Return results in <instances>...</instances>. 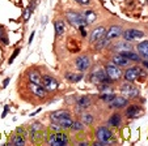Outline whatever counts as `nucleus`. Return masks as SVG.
<instances>
[{
  "label": "nucleus",
  "mask_w": 148,
  "mask_h": 146,
  "mask_svg": "<svg viewBox=\"0 0 148 146\" xmlns=\"http://www.w3.org/2000/svg\"><path fill=\"white\" fill-rule=\"evenodd\" d=\"M75 65H76V68H77L79 71L85 72L90 67V59L88 58V56H85V55L79 56V58L75 60Z\"/></svg>",
  "instance_id": "nucleus-12"
},
{
  "label": "nucleus",
  "mask_w": 148,
  "mask_h": 146,
  "mask_svg": "<svg viewBox=\"0 0 148 146\" xmlns=\"http://www.w3.org/2000/svg\"><path fill=\"white\" fill-rule=\"evenodd\" d=\"M83 16H84V18H85V21H87V24H93V22H96V20H97V14H96V12H93L92 9L85 11Z\"/></svg>",
  "instance_id": "nucleus-21"
},
{
  "label": "nucleus",
  "mask_w": 148,
  "mask_h": 146,
  "mask_svg": "<svg viewBox=\"0 0 148 146\" xmlns=\"http://www.w3.org/2000/svg\"><path fill=\"white\" fill-rule=\"evenodd\" d=\"M7 112H8V107L4 108V112L1 113V117H5V116H7Z\"/></svg>",
  "instance_id": "nucleus-36"
},
{
  "label": "nucleus",
  "mask_w": 148,
  "mask_h": 146,
  "mask_svg": "<svg viewBox=\"0 0 148 146\" xmlns=\"http://www.w3.org/2000/svg\"><path fill=\"white\" fill-rule=\"evenodd\" d=\"M66 78L70 80L71 82H79V81L83 78V76L81 75H75V73H67V75H66Z\"/></svg>",
  "instance_id": "nucleus-29"
},
{
  "label": "nucleus",
  "mask_w": 148,
  "mask_h": 146,
  "mask_svg": "<svg viewBox=\"0 0 148 146\" xmlns=\"http://www.w3.org/2000/svg\"><path fill=\"white\" fill-rule=\"evenodd\" d=\"M115 98V95L114 94H112V93H108V94H102L101 95V99L103 101V102H106V103H110L113 99Z\"/></svg>",
  "instance_id": "nucleus-30"
},
{
  "label": "nucleus",
  "mask_w": 148,
  "mask_h": 146,
  "mask_svg": "<svg viewBox=\"0 0 148 146\" xmlns=\"http://www.w3.org/2000/svg\"><path fill=\"white\" fill-rule=\"evenodd\" d=\"M17 133H23V136H24V133H25V130H24V128H17Z\"/></svg>",
  "instance_id": "nucleus-37"
},
{
  "label": "nucleus",
  "mask_w": 148,
  "mask_h": 146,
  "mask_svg": "<svg viewBox=\"0 0 148 146\" xmlns=\"http://www.w3.org/2000/svg\"><path fill=\"white\" fill-rule=\"evenodd\" d=\"M119 54H122V55L129 59L130 61H140V55L132 52V51H125V52H119Z\"/></svg>",
  "instance_id": "nucleus-24"
},
{
  "label": "nucleus",
  "mask_w": 148,
  "mask_h": 146,
  "mask_svg": "<svg viewBox=\"0 0 148 146\" xmlns=\"http://www.w3.org/2000/svg\"><path fill=\"white\" fill-rule=\"evenodd\" d=\"M49 143L53 146H66L68 145V136L62 132L51 133L49 137Z\"/></svg>",
  "instance_id": "nucleus-3"
},
{
  "label": "nucleus",
  "mask_w": 148,
  "mask_h": 146,
  "mask_svg": "<svg viewBox=\"0 0 148 146\" xmlns=\"http://www.w3.org/2000/svg\"><path fill=\"white\" fill-rule=\"evenodd\" d=\"M89 105H90V99L88 98V96H85V95L80 96V98L77 99V106L80 108H87Z\"/></svg>",
  "instance_id": "nucleus-26"
},
{
  "label": "nucleus",
  "mask_w": 148,
  "mask_h": 146,
  "mask_svg": "<svg viewBox=\"0 0 148 146\" xmlns=\"http://www.w3.org/2000/svg\"><path fill=\"white\" fill-rule=\"evenodd\" d=\"M29 90L37 96V98H45L46 96V89L43 88V85H38V84H34L29 81Z\"/></svg>",
  "instance_id": "nucleus-9"
},
{
  "label": "nucleus",
  "mask_w": 148,
  "mask_h": 146,
  "mask_svg": "<svg viewBox=\"0 0 148 146\" xmlns=\"http://www.w3.org/2000/svg\"><path fill=\"white\" fill-rule=\"evenodd\" d=\"M66 116H70V113H68L67 111H55V112H53L50 115V117L53 121H58V120H60V119L66 117Z\"/></svg>",
  "instance_id": "nucleus-23"
},
{
  "label": "nucleus",
  "mask_w": 148,
  "mask_h": 146,
  "mask_svg": "<svg viewBox=\"0 0 148 146\" xmlns=\"http://www.w3.org/2000/svg\"><path fill=\"white\" fill-rule=\"evenodd\" d=\"M105 35H106V29L103 28V26H98L90 34V42L92 43H98L101 39L105 38Z\"/></svg>",
  "instance_id": "nucleus-10"
},
{
  "label": "nucleus",
  "mask_w": 148,
  "mask_h": 146,
  "mask_svg": "<svg viewBox=\"0 0 148 146\" xmlns=\"http://www.w3.org/2000/svg\"><path fill=\"white\" fill-rule=\"evenodd\" d=\"M143 65H144L145 68H148V60H144V61H143Z\"/></svg>",
  "instance_id": "nucleus-40"
},
{
  "label": "nucleus",
  "mask_w": 148,
  "mask_h": 146,
  "mask_svg": "<svg viewBox=\"0 0 148 146\" xmlns=\"http://www.w3.org/2000/svg\"><path fill=\"white\" fill-rule=\"evenodd\" d=\"M121 93H123L125 95L129 96V98H134V96H136L138 94H139V90L127 81L126 84H123V85L121 86Z\"/></svg>",
  "instance_id": "nucleus-11"
},
{
  "label": "nucleus",
  "mask_w": 148,
  "mask_h": 146,
  "mask_svg": "<svg viewBox=\"0 0 148 146\" xmlns=\"http://www.w3.org/2000/svg\"><path fill=\"white\" fill-rule=\"evenodd\" d=\"M131 50H132V47L130 44V42H127V41L121 42V43H118L114 47V51H117V52H125V51H131Z\"/></svg>",
  "instance_id": "nucleus-19"
},
{
  "label": "nucleus",
  "mask_w": 148,
  "mask_h": 146,
  "mask_svg": "<svg viewBox=\"0 0 148 146\" xmlns=\"http://www.w3.org/2000/svg\"><path fill=\"white\" fill-rule=\"evenodd\" d=\"M11 142H12V145H16V146H24L25 145V140H24L23 136H20V134L13 136L12 140H11Z\"/></svg>",
  "instance_id": "nucleus-27"
},
{
  "label": "nucleus",
  "mask_w": 148,
  "mask_h": 146,
  "mask_svg": "<svg viewBox=\"0 0 148 146\" xmlns=\"http://www.w3.org/2000/svg\"><path fill=\"white\" fill-rule=\"evenodd\" d=\"M0 39H3L4 43H8V39H7V37L4 35V29L0 26Z\"/></svg>",
  "instance_id": "nucleus-32"
},
{
  "label": "nucleus",
  "mask_w": 148,
  "mask_h": 146,
  "mask_svg": "<svg viewBox=\"0 0 148 146\" xmlns=\"http://www.w3.org/2000/svg\"><path fill=\"white\" fill-rule=\"evenodd\" d=\"M138 112H139V107L138 106H130L126 110V116L127 117H136Z\"/></svg>",
  "instance_id": "nucleus-25"
},
{
  "label": "nucleus",
  "mask_w": 148,
  "mask_h": 146,
  "mask_svg": "<svg viewBox=\"0 0 148 146\" xmlns=\"http://www.w3.org/2000/svg\"><path fill=\"white\" fill-rule=\"evenodd\" d=\"M75 1H77V3L81 4V5H88V4L90 3V0H75Z\"/></svg>",
  "instance_id": "nucleus-34"
},
{
  "label": "nucleus",
  "mask_w": 148,
  "mask_h": 146,
  "mask_svg": "<svg viewBox=\"0 0 148 146\" xmlns=\"http://www.w3.org/2000/svg\"><path fill=\"white\" fill-rule=\"evenodd\" d=\"M8 84H9V78H5V80H4V84H3V88H5Z\"/></svg>",
  "instance_id": "nucleus-38"
},
{
  "label": "nucleus",
  "mask_w": 148,
  "mask_h": 146,
  "mask_svg": "<svg viewBox=\"0 0 148 146\" xmlns=\"http://www.w3.org/2000/svg\"><path fill=\"white\" fill-rule=\"evenodd\" d=\"M105 72H106L108 77H109L112 81L118 80V78H121V76H122V72L119 71L118 65H115V64H109V65H106Z\"/></svg>",
  "instance_id": "nucleus-7"
},
{
  "label": "nucleus",
  "mask_w": 148,
  "mask_h": 146,
  "mask_svg": "<svg viewBox=\"0 0 148 146\" xmlns=\"http://www.w3.org/2000/svg\"><path fill=\"white\" fill-rule=\"evenodd\" d=\"M34 34H36V33H34V31H33V33H32V35H30V41H29V44H30V43H32V42H33V38H34Z\"/></svg>",
  "instance_id": "nucleus-39"
},
{
  "label": "nucleus",
  "mask_w": 148,
  "mask_h": 146,
  "mask_svg": "<svg viewBox=\"0 0 148 146\" xmlns=\"http://www.w3.org/2000/svg\"><path fill=\"white\" fill-rule=\"evenodd\" d=\"M142 75L143 73H142V69L140 68H138V67H131V68H129L123 73V77H125L126 81H129V82H134V81H136Z\"/></svg>",
  "instance_id": "nucleus-4"
},
{
  "label": "nucleus",
  "mask_w": 148,
  "mask_h": 146,
  "mask_svg": "<svg viewBox=\"0 0 148 146\" xmlns=\"http://www.w3.org/2000/svg\"><path fill=\"white\" fill-rule=\"evenodd\" d=\"M55 123H58L62 128L68 129V128H71V125H72L73 121H72V119H71V116H66V117H63V119H60V120L55 121Z\"/></svg>",
  "instance_id": "nucleus-22"
},
{
  "label": "nucleus",
  "mask_w": 148,
  "mask_h": 146,
  "mask_svg": "<svg viewBox=\"0 0 148 146\" xmlns=\"http://www.w3.org/2000/svg\"><path fill=\"white\" fill-rule=\"evenodd\" d=\"M18 54H20V50H18V48H17V50H16V51H14V54H13V55H12V56H11V58H9V64H12V63H13L14 58H16V56H17V55H18Z\"/></svg>",
  "instance_id": "nucleus-33"
},
{
  "label": "nucleus",
  "mask_w": 148,
  "mask_h": 146,
  "mask_svg": "<svg viewBox=\"0 0 148 146\" xmlns=\"http://www.w3.org/2000/svg\"><path fill=\"white\" fill-rule=\"evenodd\" d=\"M144 37V33L140 30H136V29H129V30L123 31V38L127 42H132L138 38H143Z\"/></svg>",
  "instance_id": "nucleus-8"
},
{
  "label": "nucleus",
  "mask_w": 148,
  "mask_h": 146,
  "mask_svg": "<svg viewBox=\"0 0 148 146\" xmlns=\"http://www.w3.org/2000/svg\"><path fill=\"white\" fill-rule=\"evenodd\" d=\"M66 17H67L68 22H70L72 26H75V28H80V26L88 25L87 21H85V18H84V16L80 14V13H77V12L68 11L67 13H66Z\"/></svg>",
  "instance_id": "nucleus-1"
},
{
  "label": "nucleus",
  "mask_w": 148,
  "mask_h": 146,
  "mask_svg": "<svg viewBox=\"0 0 148 146\" xmlns=\"http://www.w3.org/2000/svg\"><path fill=\"white\" fill-rule=\"evenodd\" d=\"M81 121L84 123V125H90L93 123V116L90 113H83L81 115Z\"/></svg>",
  "instance_id": "nucleus-28"
},
{
  "label": "nucleus",
  "mask_w": 148,
  "mask_h": 146,
  "mask_svg": "<svg viewBox=\"0 0 148 146\" xmlns=\"http://www.w3.org/2000/svg\"><path fill=\"white\" fill-rule=\"evenodd\" d=\"M96 137H97L98 140V146L103 145V143H109L110 142V138L113 137V133L110 132L109 128L106 127H100L97 128V130H96Z\"/></svg>",
  "instance_id": "nucleus-2"
},
{
  "label": "nucleus",
  "mask_w": 148,
  "mask_h": 146,
  "mask_svg": "<svg viewBox=\"0 0 148 146\" xmlns=\"http://www.w3.org/2000/svg\"><path fill=\"white\" fill-rule=\"evenodd\" d=\"M28 78L30 82H34V84H38V85H42V76L38 71L36 69H32V71L28 72Z\"/></svg>",
  "instance_id": "nucleus-14"
},
{
  "label": "nucleus",
  "mask_w": 148,
  "mask_h": 146,
  "mask_svg": "<svg viewBox=\"0 0 148 146\" xmlns=\"http://www.w3.org/2000/svg\"><path fill=\"white\" fill-rule=\"evenodd\" d=\"M123 34L122 31V28L121 26H117V25H113L109 28V30H106V39L112 41V39H117L118 37H121Z\"/></svg>",
  "instance_id": "nucleus-13"
},
{
  "label": "nucleus",
  "mask_w": 148,
  "mask_h": 146,
  "mask_svg": "<svg viewBox=\"0 0 148 146\" xmlns=\"http://www.w3.org/2000/svg\"><path fill=\"white\" fill-rule=\"evenodd\" d=\"M84 128V123L81 121V123H79V121H73L72 125H71V129L73 130H81Z\"/></svg>",
  "instance_id": "nucleus-31"
},
{
  "label": "nucleus",
  "mask_w": 148,
  "mask_h": 146,
  "mask_svg": "<svg viewBox=\"0 0 148 146\" xmlns=\"http://www.w3.org/2000/svg\"><path fill=\"white\" fill-rule=\"evenodd\" d=\"M123 136H125V138H129L130 137V129H123Z\"/></svg>",
  "instance_id": "nucleus-35"
},
{
  "label": "nucleus",
  "mask_w": 148,
  "mask_h": 146,
  "mask_svg": "<svg viewBox=\"0 0 148 146\" xmlns=\"http://www.w3.org/2000/svg\"><path fill=\"white\" fill-rule=\"evenodd\" d=\"M127 99H126L125 96H117L115 95V98L110 102V106H112L113 108H123L125 106H127Z\"/></svg>",
  "instance_id": "nucleus-15"
},
{
  "label": "nucleus",
  "mask_w": 148,
  "mask_h": 146,
  "mask_svg": "<svg viewBox=\"0 0 148 146\" xmlns=\"http://www.w3.org/2000/svg\"><path fill=\"white\" fill-rule=\"evenodd\" d=\"M138 51H139L140 58L144 60H148V41H143L138 44Z\"/></svg>",
  "instance_id": "nucleus-17"
},
{
  "label": "nucleus",
  "mask_w": 148,
  "mask_h": 146,
  "mask_svg": "<svg viewBox=\"0 0 148 146\" xmlns=\"http://www.w3.org/2000/svg\"><path fill=\"white\" fill-rule=\"evenodd\" d=\"M108 124H109L110 127H119V125L122 124V117H121L119 113H113V115L110 116V119L108 120Z\"/></svg>",
  "instance_id": "nucleus-20"
},
{
  "label": "nucleus",
  "mask_w": 148,
  "mask_h": 146,
  "mask_svg": "<svg viewBox=\"0 0 148 146\" xmlns=\"http://www.w3.org/2000/svg\"><path fill=\"white\" fill-rule=\"evenodd\" d=\"M106 81L109 82L112 80L108 77L105 71H97V72H93L92 75H90V82H93V84H101V82L106 84Z\"/></svg>",
  "instance_id": "nucleus-5"
},
{
  "label": "nucleus",
  "mask_w": 148,
  "mask_h": 146,
  "mask_svg": "<svg viewBox=\"0 0 148 146\" xmlns=\"http://www.w3.org/2000/svg\"><path fill=\"white\" fill-rule=\"evenodd\" d=\"M54 26H55V34L58 37L66 33V24H64V21H62V20H56V21L54 22Z\"/></svg>",
  "instance_id": "nucleus-18"
},
{
  "label": "nucleus",
  "mask_w": 148,
  "mask_h": 146,
  "mask_svg": "<svg viewBox=\"0 0 148 146\" xmlns=\"http://www.w3.org/2000/svg\"><path fill=\"white\" fill-rule=\"evenodd\" d=\"M112 61H113V64H115V65H118V67H127L130 64V60L127 58H125L122 54L115 55Z\"/></svg>",
  "instance_id": "nucleus-16"
},
{
  "label": "nucleus",
  "mask_w": 148,
  "mask_h": 146,
  "mask_svg": "<svg viewBox=\"0 0 148 146\" xmlns=\"http://www.w3.org/2000/svg\"><path fill=\"white\" fill-rule=\"evenodd\" d=\"M42 85L47 91H55L58 89V81L51 76H43L42 77Z\"/></svg>",
  "instance_id": "nucleus-6"
}]
</instances>
